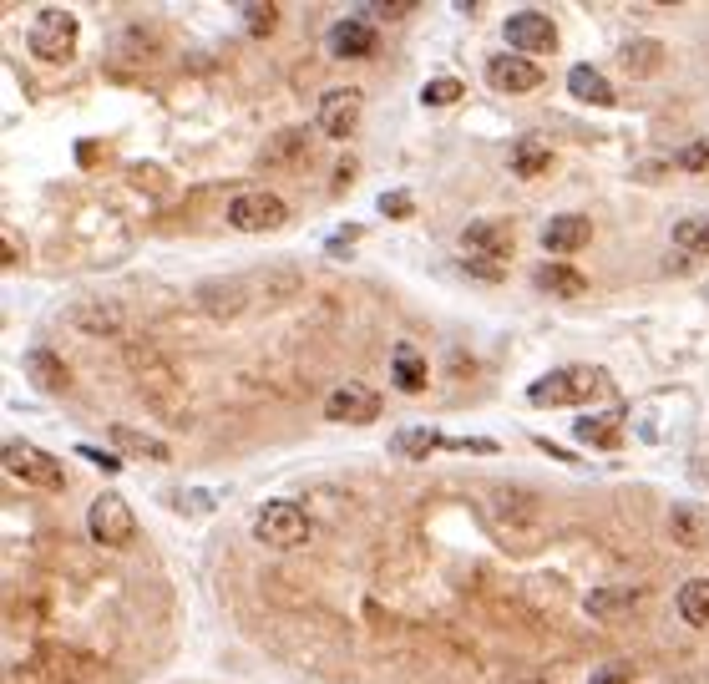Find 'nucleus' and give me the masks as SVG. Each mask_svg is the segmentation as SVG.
I'll return each instance as SVG.
<instances>
[{
    "instance_id": "16",
    "label": "nucleus",
    "mask_w": 709,
    "mask_h": 684,
    "mask_svg": "<svg viewBox=\"0 0 709 684\" xmlns=\"http://www.w3.org/2000/svg\"><path fill=\"white\" fill-rule=\"evenodd\" d=\"M325 46H330V56L335 61H355V56H370V46H375V31H370V21H335L330 26V36H325Z\"/></svg>"
},
{
    "instance_id": "28",
    "label": "nucleus",
    "mask_w": 709,
    "mask_h": 684,
    "mask_svg": "<svg viewBox=\"0 0 709 684\" xmlns=\"http://www.w3.org/2000/svg\"><path fill=\"white\" fill-rule=\"evenodd\" d=\"M618 61H623V71L649 76V71L664 61V46H659V41H649V36H644V41H628V46L618 51Z\"/></svg>"
},
{
    "instance_id": "10",
    "label": "nucleus",
    "mask_w": 709,
    "mask_h": 684,
    "mask_svg": "<svg viewBox=\"0 0 709 684\" xmlns=\"http://www.w3.org/2000/svg\"><path fill=\"white\" fill-rule=\"evenodd\" d=\"M507 46L517 56H537V51H558V26L553 16H542V11H517L507 21Z\"/></svg>"
},
{
    "instance_id": "37",
    "label": "nucleus",
    "mask_w": 709,
    "mask_h": 684,
    "mask_svg": "<svg viewBox=\"0 0 709 684\" xmlns=\"http://www.w3.org/2000/svg\"><path fill=\"white\" fill-rule=\"evenodd\" d=\"M517 684H537V679H517Z\"/></svg>"
},
{
    "instance_id": "27",
    "label": "nucleus",
    "mask_w": 709,
    "mask_h": 684,
    "mask_svg": "<svg viewBox=\"0 0 709 684\" xmlns=\"http://www.w3.org/2000/svg\"><path fill=\"white\" fill-rule=\"evenodd\" d=\"M436 446H446V436L431 431V426H411V431L390 436V451H401V456H431Z\"/></svg>"
},
{
    "instance_id": "4",
    "label": "nucleus",
    "mask_w": 709,
    "mask_h": 684,
    "mask_svg": "<svg viewBox=\"0 0 709 684\" xmlns=\"http://www.w3.org/2000/svg\"><path fill=\"white\" fill-rule=\"evenodd\" d=\"M289 218V203L269 188H249L239 198H228V228H239V234H269Z\"/></svg>"
},
{
    "instance_id": "32",
    "label": "nucleus",
    "mask_w": 709,
    "mask_h": 684,
    "mask_svg": "<svg viewBox=\"0 0 709 684\" xmlns=\"http://www.w3.org/2000/svg\"><path fill=\"white\" fill-rule=\"evenodd\" d=\"M456 97H461V82H456V76H436V82L426 87V102H431V107H451Z\"/></svg>"
},
{
    "instance_id": "29",
    "label": "nucleus",
    "mask_w": 709,
    "mask_h": 684,
    "mask_svg": "<svg viewBox=\"0 0 709 684\" xmlns=\"http://www.w3.org/2000/svg\"><path fill=\"white\" fill-rule=\"evenodd\" d=\"M553 168V152H547L542 142H522L517 152H512V173L517 178H537V173H547Z\"/></svg>"
},
{
    "instance_id": "8",
    "label": "nucleus",
    "mask_w": 709,
    "mask_h": 684,
    "mask_svg": "<svg viewBox=\"0 0 709 684\" xmlns=\"http://www.w3.org/2000/svg\"><path fill=\"white\" fill-rule=\"evenodd\" d=\"M325 416H330V421H340V426H370V421L380 416V396L365 386V380H345V386H335V391H330Z\"/></svg>"
},
{
    "instance_id": "31",
    "label": "nucleus",
    "mask_w": 709,
    "mask_h": 684,
    "mask_svg": "<svg viewBox=\"0 0 709 684\" xmlns=\"http://www.w3.org/2000/svg\"><path fill=\"white\" fill-rule=\"evenodd\" d=\"M244 26H249V36H269L279 26V11L274 6H244Z\"/></svg>"
},
{
    "instance_id": "19",
    "label": "nucleus",
    "mask_w": 709,
    "mask_h": 684,
    "mask_svg": "<svg viewBox=\"0 0 709 684\" xmlns=\"http://www.w3.org/2000/svg\"><path fill=\"white\" fill-rule=\"evenodd\" d=\"M532 284H537V289H547V294H558V299H578V294L588 289V279H583L578 269H568V264H553V259L532 269Z\"/></svg>"
},
{
    "instance_id": "23",
    "label": "nucleus",
    "mask_w": 709,
    "mask_h": 684,
    "mask_svg": "<svg viewBox=\"0 0 709 684\" xmlns=\"http://www.w3.org/2000/svg\"><path fill=\"white\" fill-rule=\"evenodd\" d=\"M674 249L689 254V259L709 254V213H689V218L674 223Z\"/></svg>"
},
{
    "instance_id": "17",
    "label": "nucleus",
    "mask_w": 709,
    "mask_h": 684,
    "mask_svg": "<svg viewBox=\"0 0 709 684\" xmlns=\"http://www.w3.org/2000/svg\"><path fill=\"white\" fill-rule=\"evenodd\" d=\"M21 365H26V380H31V386H41V391H66L71 386V370L51 350H26Z\"/></svg>"
},
{
    "instance_id": "21",
    "label": "nucleus",
    "mask_w": 709,
    "mask_h": 684,
    "mask_svg": "<svg viewBox=\"0 0 709 684\" xmlns=\"http://www.w3.org/2000/svg\"><path fill=\"white\" fill-rule=\"evenodd\" d=\"M618 426H623V411H608V416H578V421H573V436L588 441V446L613 451V446H618Z\"/></svg>"
},
{
    "instance_id": "36",
    "label": "nucleus",
    "mask_w": 709,
    "mask_h": 684,
    "mask_svg": "<svg viewBox=\"0 0 709 684\" xmlns=\"http://www.w3.org/2000/svg\"><path fill=\"white\" fill-rule=\"evenodd\" d=\"M355 239H360V228H355V223H350V228H340V234L330 239V254H350V244H355Z\"/></svg>"
},
{
    "instance_id": "12",
    "label": "nucleus",
    "mask_w": 709,
    "mask_h": 684,
    "mask_svg": "<svg viewBox=\"0 0 709 684\" xmlns=\"http://www.w3.org/2000/svg\"><path fill=\"white\" fill-rule=\"evenodd\" d=\"M588 239H593V218L588 213H558V218L542 223V249L558 254V259L588 249Z\"/></svg>"
},
{
    "instance_id": "1",
    "label": "nucleus",
    "mask_w": 709,
    "mask_h": 684,
    "mask_svg": "<svg viewBox=\"0 0 709 684\" xmlns=\"http://www.w3.org/2000/svg\"><path fill=\"white\" fill-rule=\"evenodd\" d=\"M613 380L598 370V365H563L553 375H542L527 386V401L532 406H583L593 396H608Z\"/></svg>"
},
{
    "instance_id": "35",
    "label": "nucleus",
    "mask_w": 709,
    "mask_h": 684,
    "mask_svg": "<svg viewBox=\"0 0 709 684\" xmlns=\"http://www.w3.org/2000/svg\"><path fill=\"white\" fill-rule=\"evenodd\" d=\"M588 684H628V669H618V664H608V669H593V679Z\"/></svg>"
},
{
    "instance_id": "6",
    "label": "nucleus",
    "mask_w": 709,
    "mask_h": 684,
    "mask_svg": "<svg viewBox=\"0 0 709 684\" xmlns=\"http://www.w3.org/2000/svg\"><path fill=\"white\" fill-rule=\"evenodd\" d=\"M76 16L71 11H41L36 21H31V56L36 61H71V51H76Z\"/></svg>"
},
{
    "instance_id": "2",
    "label": "nucleus",
    "mask_w": 709,
    "mask_h": 684,
    "mask_svg": "<svg viewBox=\"0 0 709 684\" xmlns=\"http://www.w3.org/2000/svg\"><path fill=\"white\" fill-rule=\"evenodd\" d=\"M254 538L274 553H294L309 543V512L299 502H264L254 512Z\"/></svg>"
},
{
    "instance_id": "26",
    "label": "nucleus",
    "mask_w": 709,
    "mask_h": 684,
    "mask_svg": "<svg viewBox=\"0 0 709 684\" xmlns=\"http://www.w3.org/2000/svg\"><path fill=\"white\" fill-rule=\"evenodd\" d=\"M390 370H396V386L406 391V396H416V391H426V360L411 350V345H401L396 350V360H390Z\"/></svg>"
},
{
    "instance_id": "7",
    "label": "nucleus",
    "mask_w": 709,
    "mask_h": 684,
    "mask_svg": "<svg viewBox=\"0 0 709 684\" xmlns=\"http://www.w3.org/2000/svg\"><path fill=\"white\" fill-rule=\"evenodd\" d=\"M461 249H466V269H497V259L512 254V228L477 218V223L461 228Z\"/></svg>"
},
{
    "instance_id": "11",
    "label": "nucleus",
    "mask_w": 709,
    "mask_h": 684,
    "mask_svg": "<svg viewBox=\"0 0 709 684\" xmlns=\"http://www.w3.org/2000/svg\"><path fill=\"white\" fill-rule=\"evenodd\" d=\"M360 112H365V102H360L355 87H330L320 97V117H314V122H320L325 137H350L360 127Z\"/></svg>"
},
{
    "instance_id": "22",
    "label": "nucleus",
    "mask_w": 709,
    "mask_h": 684,
    "mask_svg": "<svg viewBox=\"0 0 709 684\" xmlns=\"http://www.w3.org/2000/svg\"><path fill=\"white\" fill-rule=\"evenodd\" d=\"M244 284H203L198 289V304H203V310L213 315V320H228V315H239L244 310Z\"/></svg>"
},
{
    "instance_id": "24",
    "label": "nucleus",
    "mask_w": 709,
    "mask_h": 684,
    "mask_svg": "<svg viewBox=\"0 0 709 684\" xmlns=\"http://www.w3.org/2000/svg\"><path fill=\"white\" fill-rule=\"evenodd\" d=\"M679 619L689 629H709V578H694L679 588Z\"/></svg>"
},
{
    "instance_id": "20",
    "label": "nucleus",
    "mask_w": 709,
    "mask_h": 684,
    "mask_svg": "<svg viewBox=\"0 0 709 684\" xmlns=\"http://www.w3.org/2000/svg\"><path fill=\"white\" fill-rule=\"evenodd\" d=\"M112 446H122L132 456H147V462H173V446L163 436H147V431H132V426H112Z\"/></svg>"
},
{
    "instance_id": "15",
    "label": "nucleus",
    "mask_w": 709,
    "mask_h": 684,
    "mask_svg": "<svg viewBox=\"0 0 709 684\" xmlns=\"http://www.w3.org/2000/svg\"><path fill=\"white\" fill-rule=\"evenodd\" d=\"M669 538L679 548H709V507L699 502H674L669 512Z\"/></svg>"
},
{
    "instance_id": "25",
    "label": "nucleus",
    "mask_w": 709,
    "mask_h": 684,
    "mask_svg": "<svg viewBox=\"0 0 709 684\" xmlns=\"http://www.w3.org/2000/svg\"><path fill=\"white\" fill-rule=\"evenodd\" d=\"M634 603H639V593H628V588H598V593H588V614L623 619V614H634Z\"/></svg>"
},
{
    "instance_id": "13",
    "label": "nucleus",
    "mask_w": 709,
    "mask_h": 684,
    "mask_svg": "<svg viewBox=\"0 0 709 684\" xmlns=\"http://www.w3.org/2000/svg\"><path fill=\"white\" fill-rule=\"evenodd\" d=\"M66 320L82 330V335H117V330H127V315H122V304L117 299H82V304H71L66 310Z\"/></svg>"
},
{
    "instance_id": "33",
    "label": "nucleus",
    "mask_w": 709,
    "mask_h": 684,
    "mask_svg": "<svg viewBox=\"0 0 709 684\" xmlns=\"http://www.w3.org/2000/svg\"><path fill=\"white\" fill-rule=\"evenodd\" d=\"M411 208H416L411 193H385L380 198V213H390V218H411Z\"/></svg>"
},
{
    "instance_id": "18",
    "label": "nucleus",
    "mask_w": 709,
    "mask_h": 684,
    "mask_svg": "<svg viewBox=\"0 0 709 684\" xmlns=\"http://www.w3.org/2000/svg\"><path fill=\"white\" fill-rule=\"evenodd\" d=\"M568 92H573L578 102H588V107H613V102H618V92L608 87V76L593 71V66H573V71H568Z\"/></svg>"
},
{
    "instance_id": "30",
    "label": "nucleus",
    "mask_w": 709,
    "mask_h": 684,
    "mask_svg": "<svg viewBox=\"0 0 709 684\" xmlns=\"http://www.w3.org/2000/svg\"><path fill=\"white\" fill-rule=\"evenodd\" d=\"M674 168H684V173H709V137H699V142H689V147H679V158H674Z\"/></svg>"
},
{
    "instance_id": "34",
    "label": "nucleus",
    "mask_w": 709,
    "mask_h": 684,
    "mask_svg": "<svg viewBox=\"0 0 709 684\" xmlns=\"http://www.w3.org/2000/svg\"><path fill=\"white\" fill-rule=\"evenodd\" d=\"M411 6H416V0H375V16H380V21H396V16H406Z\"/></svg>"
},
{
    "instance_id": "3",
    "label": "nucleus",
    "mask_w": 709,
    "mask_h": 684,
    "mask_svg": "<svg viewBox=\"0 0 709 684\" xmlns=\"http://www.w3.org/2000/svg\"><path fill=\"white\" fill-rule=\"evenodd\" d=\"M6 472L36 492H61L66 487V467L56 462L51 451L31 446V441H6Z\"/></svg>"
},
{
    "instance_id": "5",
    "label": "nucleus",
    "mask_w": 709,
    "mask_h": 684,
    "mask_svg": "<svg viewBox=\"0 0 709 684\" xmlns=\"http://www.w3.org/2000/svg\"><path fill=\"white\" fill-rule=\"evenodd\" d=\"M87 532H92V543H102V548H127L137 538V517H132V507L117 492H102L87 507Z\"/></svg>"
},
{
    "instance_id": "14",
    "label": "nucleus",
    "mask_w": 709,
    "mask_h": 684,
    "mask_svg": "<svg viewBox=\"0 0 709 684\" xmlns=\"http://www.w3.org/2000/svg\"><path fill=\"white\" fill-rule=\"evenodd\" d=\"M304 158H309V127H279L259 152L264 168H284V173L304 168Z\"/></svg>"
},
{
    "instance_id": "9",
    "label": "nucleus",
    "mask_w": 709,
    "mask_h": 684,
    "mask_svg": "<svg viewBox=\"0 0 709 684\" xmlns=\"http://www.w3.org/2000/svg\"><path fill=\"white\" fill-rule=\"evenodd\" d=\"M487 82H492L497 92L527 97V92H537V87H542V66H537L532 56L502 51V56H492V61H487Z\"/></svg>"
}]
</instances>
